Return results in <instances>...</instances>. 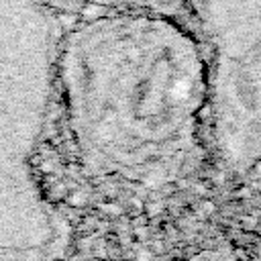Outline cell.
<instances>
[{"label": "cell", "instance_id": "1", "mask_svg": "<svg viewBox=\"0 0 261 261\" xmlns=\"http://www.w3.org/2000/svg\"><path fill=\"white\" fill-rule=\"evenodd\" d=\"M98 200L147 212L186 194L210 153V65L196 29L157 6L100 10L59 37L53 106Z\"/></svg>", "mask_w": 261, "mask_h": 261}, {"label": "cell", "instance_id": "2", "mask_svg": "<svg viewBox=\"0 0 261 261\" xmlns=\"http://www.w3.org/2000/svg\"><path fill=\"white\" fill-rule=\"evenodd\" d=\"M59 35L43 0H0V257H41L55 214L35 171L55 84Z\"/></svg>", "mask_w": 261, "mask_h": 261}, {"label": "cell", "instance_id": "3", "mask_svg": "<svg viewBox=\"0 0 261 261\" xmlns=\"http://www.w3.org/2000/svg\"><path fill=\"white\" fill-rule=\"evenodd\" d=\"M210 65V143L232 171L261 161V0H192Z\"/></svg>", "mask_w": 261, "mask_h": 261}, {"label": "cell", "instance_id": "4", "mask_svg": "<svg viewBox=\"0 0 261 261\" xmlns=\"http://www.w3.org/2000/svg\"><path fill=\"white\" fill-rule=\"evenodd\" d=\"M51 10L67 8V10H112V8H130V6H157L169 4L173 0H43Z\"/></svg>", "mask_w": 261, "mask_h": 261}]
</instances>
